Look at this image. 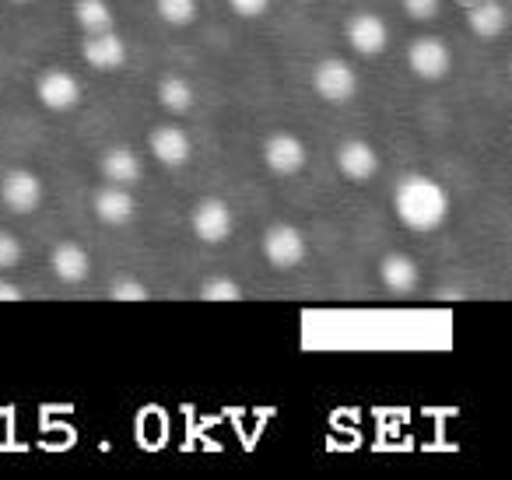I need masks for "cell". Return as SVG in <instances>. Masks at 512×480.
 <instances>
[{
  "mask_svg": "<svg viewBox=\"0 0 512 480\" xmlns=\"http://www.w3.org/2000/svg\"><path fill=\"white\" fill-rule=\"evenodd\" d=\"M393 214L411 232H435L449 218V193L432 176H404L393 190Z\"/></svg>",
  "mask_w": 512,
  "mask_h": 480,
  "instance_id": "obj_1",
  "label": "cell"
},
{
  "mask_svg": "<svg viewBox=\"0 0 512 480\" xmlns=\"http://www.w3.org/2000/svg\"><path fill=\"white\" fill-rule=\"evenodd\" d=\"M313 92L327 102H348L358 92V74L348 60L341 57H323L313 67Z\"/></svg>",
  "mask_w": 512,
  "mask_h": 480,
  "instance_id": "obj_2",
  "label": "cell"
},
{
  "mask_svg": "<svg viewBox=\"0 0 512 480\" xmlns=\"http://www.w3.org/2000/svg\"><path fill=\"white\" fill-rule=\"evenodd\" d=\"M306 253H309V246H306L302 228L288 225V221H278V225H271L264 232V256H267L271 267L292 270L306 260Z\"/></svg>",
  "mask_w": 512,
  "mask_h": 480,
  "instance_id": "obj_3",
  "label": "cell"
},
{
  "mask_svg": "<svg viewBox=\"0 0 512 480\" xmlns=\"http://www.w3.org/2000/svg\"><path fill=\"white\" fill-rule=\"evenodd\" d=\"M190 228H193V235H197L200 242H207V246H218V242H225L228 235H232L235 214H232V207H228L225 200L207 197V200H200V204L193 207Z\"/></svg>",
  "mask_w": 512,
  "mask_h": 480,
  "instance_id": "obj_4",
  "label": "cell"
},
{
  "mask_svg": "<svg viewBox=\"0 0 512 480\" xmlns=\"http://www.w3.org/2000/svg\"><path fill=\"white\" fill-rule=\"evenodd\" d=\"M306 144H302V137L288 134V130H278V134H271L264 141V165L274 172V176H299L302 169H306Z\"/></svg>",
  "mask_w": 512,
  "mask_h": 480,
  "instance_id": "obj_5",
  "label": "cell"
},
{
  "mask_svg": "<svg viewBox=\"0 0 512 480\" xmlns=\"http://www.w3.org/2000/svg\"><path fill=\"white\" fill-rule=\"evenodd\" d=\"M407 64L421 81H442L453 67V53L439 36H418L407 50Z\"/></svg>",
  "mask_w": 512,
  "mask_h": 480,
  "instance_id": "obj_6",
  "label": "cell"
},
{
  "mask_svg": "<svg viewBox=\"0 0 512 480\" xmlns=\"http://www.w3.org/2000/svg\"><path fill=\"white\" fill-rule=\"evenodd\" d=\"M0 200L15 214H32L43 204V179L29 169H11L0 179Z\"/></svg>",
  "mask_w": 512,
  "mask_h": 480,
  "instance_id": "obj_7",
  "label": "cell"
},
{
  "mask_svg": "<svg viewBox=\"0 0 512 480\" xmlns=\"http://www.w3.org/2000/svg\"><path fill=\"white\" fill-rule=\"evenodd\" d=\"M36 99L43 102L50 113H71L74 106L81 102V85L74 74L60 71V67H53V71H43L36 81Z\"/></svg>",
  "mask_w": 512,
  "mask_h": 480,
  "instance_id": "obj_8",
  "label": "cell"
},
{
  "mask_svg": "<svg viewBox=\"0 0 512 480\" xmlns=\"http://www.w3.org/2000/svg\"><path fill=\"white\" fill-rule=\"evenodd\" d=\"M148 148H151V158H155L158 165H165V169H183L186 162H190L193 155V141L186 130L172 127V123H165V127H155L148 137Z\"/></svg>",
  "mask_w": 512,
  "mask_h": 480,
  "instance_id": "obj_9",
  "label": "cell"
},
{
  "mask_svg": "<svg viewBox=\"0 0 512 480\" xmlns=\"http://www.w3.org/2000/svg\"><path fill=\"white\" fill-rule=\"evenodd\" d=\"M344 36H348V46L358 57H379V53L390 46V29H386V22L379 15H369V11L351 18Z\"/></svg>",
  "mask_w": 512,
  "mask_h": 480,
  "instance_id": "obj_10",
  "label": "cell"
},
{
  "mask_svg": "<svg viewBox=\"0 0 512 480\" xmlns=\"http://www.w3.org/2000/svg\"><path fill=\"white\" fill-rule=\"evenodd\" d=\"M337 169H341L344 179H351V183H369L372 176L379 172V151L372 148L369 141H362V137H351V141H344L341 148H337Z\"/></svg>",
  "mask_w": 512,
  "mask_h": 480,
  "instance_id": "obj_11",
  "label": "cell"
},
{
  "mask_svg": "<svg viewBox=\"0 0 512 480\" xmlns=\"http://www.w3.org/2000/svg\"><path fill=\"white\" fill-rule=\"evenodd\" d=\"M92 207H95V218H99L102 225H109V228L130 225V221H134V214H137L134 193H130L127 186H116V183L102 186V190L95 193Z\"/></svg>",
  "mask_w": 512,
  "mask_h": 480,
  "instance_id": "obj_12",
  "label": "cell"
},
{
  "mask_svg": "<svg viewBox=\"0 0 512 480\" xmlns=\"http://www.w3.org/2000/svg\"><path fill=\"white\" fill-rule=\"evenodd\" d=\"M81 57L88 60V67L95 71H120L127 64V43L116 36V29L109 32H92L81 43Z\"/></svg>",
  "mask_w": 512,
  "mask_h": 480,
  "instance_id": "obj_13",
  "label": "cell"
},
{
  "mask_svg": "<svg viewBox=\"0 0 512 480\" xmlns=\"http://www.w3.org/2000/svg\"><path fill=\"white\" fill-rule=\"evenodd\" d=\"M50 270L57 274V281L81 284L92 274V260H88L85 246H78V242H57L50 249Z\"/></svg>",
  "mask_w": 512,
  "mask_h": 480,
  "instance_id": "obj_14",
  "label": "cell"
},
{
  "mask_svg": "<svg viewBox=\"0 0 512 480\" xmlns=\"http://www.w3.org/2000/svg\"><path fill=\"white\" fill-rule=\"evenodd\" d=\"M379 281H383V288L393 291V295H411V291L418 288V281H421V270H418V263H414L411 256L386 253L383 263H379Z\"/></svg>",
  "mask_w": 512,
  "mask_h": 480,
  "instance_id": "obj_15",
  "label": "cell"
},
{
  "mask_svg": "<svg viewBox=\"0 0 512 480\" xmlns=\"http://www.w3.org/2000/svg\"><path fill=\"white\" fill-rule=\"evenodd\" d=\"M102 176H106V183H116V186H134L137 179L144 176V165H141V155H137L134 148H123V144H116V148H109L106 155H102Z\"/></svg>",
  "mask_w": 512,
  "mask_h": 480,
  "instance_id": "obj_16",
  "label": "cell"
},
{
  "mask_svg": "<svg viewBox=\"0 0 512 480\" xmlns=\"http://www.w3.org/2000/svg\"><path fill=\"white\" fill-rule=\"evenodd\" d=\"M467 25L477 39H498L509 25V15L498 0H477L467 8Z\"/></svg>",
  "mask_w": 512,
  "mask_h": 480,
  "instance_id": "obj_17",
  "label": "cell"
},
{
  "mask_svg": "<svg viewBox=\"0 0 512 480\" xmlns=\"http://www.w3.org/2000/svg\"><path fill=\"white\" fill-rule=\"evenodd\" d=\"M74 22L85 36L113 29V8L109 0H74Z\"/></svg>",
  "mask_w": 512,
  "mask_h": 480,
  "instance_id": "obj_18",
  "label": "cell"
},
{
  "mask_svg": "<svg viewBox=\"0 0 512 480\" xmlns=\"http://www.w3.org/2000/svg\"><path fill=\"white\" fill-rule=\"evenodd\" d=\"M193 85L186 78H176V74H169V78L158 81V106L165 109V113H190L193 109Z\"/></svg>",
  "mask_w": 512,
  "mask_h": 480,
  "instance_id": "obj_19",
  "label": "cell"
},
{
  "mask_svg": "<svg viewBox=\"0 0 512 480\" xmlns=\"http://www.w3.org/2000/svg\"><path fill=\"white\" fill-rule=\"evenodd\" d=\"M204 302H239L242 298V288H239V281L235 277H228V274H211V277H204L200 281V291H197Z\"/></svg>",
  "mask_w": 512,
  "mask_h": 480,
  "instance_id": "obj_20",
  "label": "cell"
},
{
  "mask_svg": "<svg viewBox=\"0 0 512 480\" xmlns=\"http://www.w3.org/2000/svg\"><path fill=\"white\" fill-rule=\"evenodd\" d=\"M158 18L172 29H186L197 22V0H155Z\"/></svg>",
  "mask_w": 512,
  "mask_h": 480,
  "instance_id": "obj_21",
  "label": "cell"
},
{
  "mask_svg": "<svg viewBox=\"0 0 512 480\" xmlns=\"http://www.w3.org/2000/svg\"><path fill=\"white\" fill-rule=\"evenodd\" d=\"M106 295L113 298V302H148L151 291H148V284H144V281H137V277L123 274V277H116V281L109 284Z\"/></svg>",
  "mask_w": 512,
  "mask_h": 480,
  "instance_id": "obj_22",
  "label": "cell"
},
{
  "mask_svg": "<svg viewBox=\"0 0 512 480\" xmlns=\"http://www.w3.org/2000/svg\"><path fill=\"white\" fill-rule=\"evenodd\" d=\"M18 263H22V242L0 228V270H11Z\"/></svg>",
  "mask_w": 512,
  "mask_h": 480,
  "instance_id": "obj_23",
  "label": "cell"
},
{
  "mask_svg": "<svg viewBox=\"0 0 512 480\" xmlns=\"http://www.w3.org/2000/svg\"><path fill=\"white\" fill-rule=\"evenodd\" d=\"M442 0H404V11L414 18V22H432L439 15Z\"/></svg>",
  "mask_w": 512,
  "mask_h": 480,
  "instance_id": "obj_24",
  "label": "cell"
},
{
  "mask_svg": "<svg viewBox=\"0 0 512 480\" xmlns=\"http://www.w3.org/2000/svg\"><path fill=\"white\" fill-rule=\"evenodd\" d=\"M228 4H232V11L239 18H260L271 8V0H228Z\"/></svg>",
  "mask_w": 512,
  "mask_h": 480,
  "instance_id": "obj_25",
  "label": "cell"
},
{
  "mask_svg": "<svg viewBox=\"0 0 512 480\" xmlns=\"http://www.w3.org/2000/svg\"><path fill=\"white\" fill-rule=\"evenodd\" d=\"M25 298V291L18 288L15 281H4V277H0V302H22Z\"/></svg>",
  "mask_w": 512,
  "mask_h": 480,
  "instance_id": "obj_26",
  "label": "cell"
},
{
  "mask_svg": "<svg viewBox=\"0 0 512 480\" xmlns=\"http://www.w3.org/2000/svg\"><path fill=\"white\" fill-rule=\"evenodd\" d=\"M456 4H460V8H470V4H477V0H456Z\"/></svg>",
  "mask_w": 512,
  "mask_h": 480,
  "instance_id": "obj_27",
  "label": "cell"
},
{
  "mask_svg": "<svg viewBox=\"0 0 512 480\" xmlns=\"http://www.w3.org/2000/svg\"><path fill=\"white\" fill-rule=\"evenodd\" d=\"M15 4H32V0H15Z\"/></svg>",
  "mask_w": 512,
  "mask_h": 480,
  "instance_id": "obj_28",
  "label": "cell"
},
{
  "mask_svg": "<svg viewBox=\"0 0 512 480\" xmlns=\"http://www.w3.org/2000/svg\"><path fill=\"white\" fill-rule=\"evenodd\" d=\"M299 4H313V0H299Z\"/></svg>",
  "mask_w": 512,
  "mask_h": 480,
  "instance_id": "obj_29",
  "label": "cell"
},
{
  "mask_svg": "<svg viewBox=\"0 0 512 480\" xmlns=\"http://www.w3.org/2000/svg\"><path fill=\"white\" fill-rule=\"evenodd\" d=\"M509 78H512V64H509Z\"/></svg>",
  "mask_w": 512,
  "mask_h": 480,
  "instance_id": "obj_30",
  "label": "cell"
}]
</instances>
